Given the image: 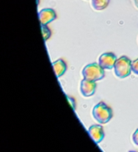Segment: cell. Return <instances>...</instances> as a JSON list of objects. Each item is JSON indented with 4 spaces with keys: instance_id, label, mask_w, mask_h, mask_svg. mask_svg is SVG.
<instances>
[{
    "instance_id": "obj_5",
    "label": "cell",
    "mask_w": 138,
    "mask_h": 152,
    "mask_svg": "<svg viewBox=\"0 0 138 152\" xmlns=\"http://www.w3.org/2000/svg\"><path fill=\"white\" fill-rule=\"evenodd\" d=\"M96 89H97L96 82H92V81H88L85 79L81 81L80 91L84 97L89 98V97L93 96L96 91Z\"/></svg>"
},
{
    "instance_id": "obj_2",
    "label": "cell",
    "mask_w": 138,
    "mask_h": 152,
    "mask_svg": "<svg viewBox=\"0 0 138 152\" xmlns=\"http://www.w3.org/2000/svg\"><path fill=\"white\" fill-rule=\"evenodd\" d=\"M83 77L85 80L92 82H98L104 78V69L99 64V63H92L85 65L82 71Z\"/></svg>"
},
{
    "instance_id": "obj_9",
    "label": "cell",
    "mask_w": 138,
    "mask_h": 152,
    "mask_svg": "<svg viewBox=\"0 0 138 152\" xmlns=\"http://www.w3.org/2000/svg\"><path fill=\"white\" fill-rule=\"evenodd\" d=\"M110 0H91L92 7L96 11H102L109 5Z\"/></svg>"
},
{
    "instance_id": "obj_7",
    "label": "cell",
    "mask_w": 138,
    "mask_h": 152,
    "mask_svg": "<svg viewBox=\"0 0 138 152\" xmlns=\"http://www.w3.org/2000/svg\"><path fill=\"white\" fill-rule=\"evenodd\" d=\"M88 132H89L90 136L92 137V139L93 140V141L97 144L101 143L105 137L103 127L101 125V124L91 125L88 129Z\"/></svg>"
},
{
    "instance_id": "obj_12",
    "label": "cell",
    "mask_w": 138,
    "mask_h": 152,
    "mask_svg": "<svg viewBox=\"0 0 138 152\" xmlns=\"http://www.w3.org/2000/svg\"><path fill=\"white\" fill-rule=\"evenodd\" d=\"M132 140H133V142L134 145L138 146V128L134 131V132L133 133V136H132Z\"/></svg>"
},
{
    "instance_id": "obj_8",
    "label": "cell",
    "mask_w": 138,
    "mask_h": 152,
    "mask_svg": "<svg viewBox=\"0 0 138 152\" xmlns=\"http://www.w3.org/2000/svg\"><path fill=\"white\" fill-rule=\"evenodd\" d=\"M52 66L54 68V72H55L56 76L57 78H60L61 76H63L67 69L66 63L62 58H59V59L54 61L52 63Z\"/></svg>"
},
{
    "instance_id": "obj_10",
    "label": "cell",
    "mask_w": 138,
    "mask_h": 152,
    "mask_svg": "<svg viewBox=\"0 0 138 152\" xmlns=\"http://www.w3.org/2000/svg\"><path fill=\"white\" fill-rule=\"evenodd\" d=\"M41 32L45 41H47L51 37V31L48 27V25H41Z\"/></svg>"
},
{
    "instance_id": "obj_1",
    "label": "cell",
    "mask_w": 138,
    "mask_h": 152,
    "mask_svg": "<svg viewBox=\"0 0 138 152\" xmlns=\"http://www.w3.org/2000/svg\"><path fill=\"white\" fill-rule=\"evenodd\" d=\"M92 114L93 118L101 124H108L113 117L112 109L102 101L99 102L93 107Z\"/></svg>"
},
{
    "instance_id": "obj_4",
    "label": "cell",
    "mask_w": 138,
    "mask_h": 152,
    "mask_svg": "<svg viewBox=\"0 0 138 152\" xmlns=\"http://www.w3.org/2000/svg\"><path fill=\"white\" fill-rule=\"evenodd\" d=\"M117 59V56L114 53L106 52L100 56L98 63L104 70H110L114 68Z\"/></svg>"
},
{
    "instance_id": "obj_11",
    "label": "cell",
    "mask_w": 138,
    "mask_h": 152,
    "mask_svg": "<svg viewBox=\"0 0 138 152\" xmlns=\"http://www.w3.org/2000/svg\"><path fill=\"white\" fill-rule=\"evenodd\" d=\"M132 72L134 74L138 75V58L132 61Z\"/></svg>"
},
{
    "instance_id": "obj_15",
    "label": "cell",
    "mask_w": 138,
    "mask_h": 152,
    "mask_svg": "<svg viewBox=\"0 0 138 152\" xmlns=\"http://www.w3.org/2000/svg\"><path fill=\"white\" fill-rule=\"evenodd\" d=\"M128 152H136V151H128Z\"/></svg>"
},
{
    "instance_id": "obj_6",
    "label": "cell",
    "mask_w": 138,
    "mask_h": 152,
    "mask_svg": "<svg viewBox=\"0 0 138 152\" xmlns=\"http://www.w3.org/2000/svg\"><path fill=\"white\" fill-rule=\"evenodd\" d=\"M57 13L52 8H44L39 12V18L40 25H48L57 19Z\"/></svg>"
},
{
    "instance_id": "obj_13",
    "label": "cell",
    "mask_w": 138,
    "mask_h": 152,
    "mask_svg": "<svg viewBox=\"0 0 138 152\" xmlns=\"http://www.w3.org/2000/svg\"><path fill=\"white\" fill-rule=\"evenodd\" d=\"M66 98H67L69 103H70L71 107H73V109L76 110V100H75V99L73 97H70V96H66Z\"/></svg>"
},
{
    "instance_id": "obj_14",
    "label": "cell",
    "mask_w": 138,
    "mask_h": 152,
    "mask_svg": "<svg viewBox=\"0 0 138 152\" xmlns=\"http://www.w3.org/2000/svg\"><path fill=\"white\" fill-rule=\"evenodd\" d=\"M134 6L138 8V0H134Z\"/></svg>"
},
{
    "instance_id": "obj_3",
    "label": "cell",
    "mask_w": 138,
    "mask_h": 152,
    "mask_svg": "<svg viewBox=\"0 0 138 152\" xmlns=\"http://www.w3.org/2000/svg\"><path fill=\"white\" fill-rule=\"evenodd\" d=\"M114 72L119 79H125L133 72H132V61L126 56L118 57L114 65Z\"/></svg>"
}]
</instances>
